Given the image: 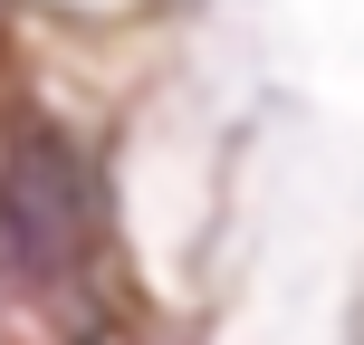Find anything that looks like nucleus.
<instances>
[{
    "mask_svg": "<svg viewBox=\"0 0 364 345\" xmlns=\"http://www.w3.org/2000/svg\"><path fill=\"white\" fill-rule=\"evenodd\" d=\"M0 201L48 269L58 307L115 269V173L48 96H0Z\"/></svg>",
    "mask_w": 364,
    "mask_h": 345,
    "instance_id": "f257e3e1",
    "label": "nucleus"
},
{
    "mask_svg": "<svg viewBox=\"0 0 364 345\" xmlns=\"http://www.w3.org/2000/svg\"><path fill=\"white\" fill-rule=\"evenodd\" d=\"M0 19H19V0H0Z\"/></svg>",
    "mask_w": 364,
    "mask_h": 345,
    "instance_id": "f03ea898",
    "label": "nucleus"
}]
</instances>
